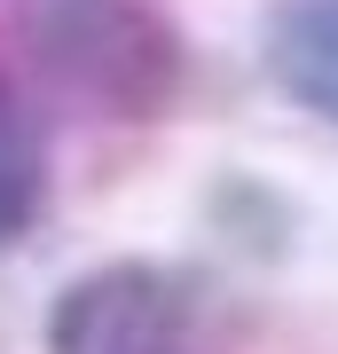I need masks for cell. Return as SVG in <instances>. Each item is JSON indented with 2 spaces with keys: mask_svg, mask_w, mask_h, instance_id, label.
<instances>
[{
  "mask_svg": "<svg viewBox=\"0 0 338 354\" xmlns=\"http://www.w3.org/2000/svg\"><path fill=\"white\" fill-rule=\"evenodd\" d=\"M48 64L102 111H150V102H165L181 55L150 0H55Z\"/></svg>",
  "mask_w": 338,
  "mask_h": 354,
  "instance_id": "obj_1",
  "label": "cell"
},
{
  "mask_svg": "<svg viewBox=\"0 0 338 354\" xmlns=\"http://www.w3.org/2000/svg\"><path fill=\"white\" fill-rule=\"evenodd\" d=\"M197 323V291L173 268L111 260L48 307V354H181Z\"/></svg>",
  "mask_w": 338,
  "mask_h": 354,
  "instance_id": "obj_2",
  "label": "cell"
},
{
  "mask_svg": "<svg viewBox=\"0 0 338 354\" xmlns=\"http://www.w3.org/2000/svg\"><path fill=\"white\" fill-rule=\"evenodd\" d=\"M267 71L314 118H338V0H267Z\"/></svg>",
  "mask_w": 338,
  "mask_h": 354,
  "instance_id": "obj_3",
  "label": "cell"
},
{
  "mask_svg": "<svg viewBox=\"0 0 338 354\" xmlns=\"http://www.w3.org/2000/svg\"><path fill=\"white\" fill-rule=\"evenodd\" d=\"M32 213H39V158L16 127H0V244L24 236Z\"/></svg>",
  "mask_w": 338,
  "mask_h": 354,
  "instance_id": "obj_4",
  "label": "cell"
}]
</instances>
